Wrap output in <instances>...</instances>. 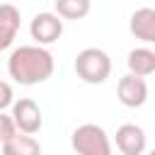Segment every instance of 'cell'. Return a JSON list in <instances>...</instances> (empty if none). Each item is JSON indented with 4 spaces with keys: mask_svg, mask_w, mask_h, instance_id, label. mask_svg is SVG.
Segmentation results:
<instances>
[{
    "mask_svg": "<svg viewBox=\"0 0 155 155\" xmlns=\"http://www.w3.org/2000/svg\"><path fill=\"white\" fill-rule=\"evenodd\" d=\"M92 0H56V15L61 19H82L87 17Z\"/></svg>",
    "mask_w": 155,
    "mask_h": 155,
    "instance_id": "cell-12",
    "label": "cell"
},
{
    "mask_svg": "<svg viewBox=\"0 0 155 155\" xmlns=\"http://www.w3.org/2000/svg\"><path fill=\"white\" fill-rule=\"evenodd\" d=\"M116 94H119V102L124 107H128V109L143 107L148 102V82H145V78L126 73L116 82Z\"/></svg>",
    "mask_w": 155,
    "mask_h": 155,
    "instance_id": "cell-6",
    "label": "cell"
},
{
    "mask_svg": "<svg viewBox=\"0 0 155 155\" xmlns=\"http://www.w3.org/2000/svg\"><path fill=\"white\" fill-rule=\"evenodd\" d=\"M75 75L87 85H102L111 75V58L97 46H87L75 56Z\"/></svg>",
    "mask_w": 155,
    "mask_h": 155,
    "instance_id": "cell-2",
    "label": "cell"
},
{
    "mask_svg": "<svg viewBox=\"0 0 155 155\" xmlns=\"http://www.w3.org/2000/svg\"><path fill=\"white\" fill-rule=\"evenodd\" d=\"M15 133H17V128H15L12 116L5 114V111H0V143H5L7 138H12Z\"/></svg>",
    "mask_w": 155,
    "mask_h": 155,
    "instance_id": "cell-13",
    "label": "cell"
},
{
    "mask_svg": "<svg viewBox=\"0 0 155 155\" xmlns=\"http://www.w3.org/2000/svg\"><path fill=\"white\" fill-rule=\"evenodd\" d=\"M56 70V61L46 46L27 44L12 48L7 58V73L19 85H39L46 82Z\"/></svg>",
    "mask_w": 155,
    "mask_h": 155,
    "instance_id": "cell-1",
    "label": "cell"
},
{
    "mask_svg": "<svg viewBox=\"0 0 155 155\" xmlns=\"http://www.w3.org/2000/svg\"><path fill=\"white\" fill-rule=\"evenodd\" d=\"M114 140L121 155H143L148 145V136L138 124H121L116 128Z\"/></svg>",
    "mask_w": 155,
    "mask_h": 155,
    "instance_id": "cell-7",
    "label": "cell"
},
{
    "mask_svg": "<svg viewBox=\"0 0 155 155\" xmlns=\"http://www.w3.org/2000/svg\"><path fill=\"white\" fill-rule=\"evenodd\" d=\"M70 145L78 155H111V140L97 124H82L73 131Z\"/></svg>",
    "mask_w": 155,
    "mask_h": 155,
    "instance_id": "cell-3",
    "label": "cell"
},
{
    "mask_svg": "<svg viewBox=\"0 0 155 155\" xmlns=\"http://www.w3.org/2000/svg\"><path fill=\"white\" fill-rule=\"evenodd\" d=\"M126 65H128V73L131 75L148 78V75L155 73V51L148 48V46L131 48L128 56H126Z\"/></svg>",
    "mask_w": 155,
    "mask_h": 155,
    "instance_id": "cell-10",
    "label": "cell"
},
{
    "mask_svg": "<svg viewBox=\"0 0 155 155\" xmlns=\"http://www.w3.org/2000/svg\"><path fill=\"white\" fill-rule=\"evenodd\" d=\"M22 27V15L19 7H15L12 2H0V51H7Z\"/></svg>",
    "mask_w": 155,
    "mask_h": 155,
    "instance_id": "cell-8",
    "label": "cell"
},
{
    "mask_svg": "<svg viewBox=\"0 0 155 155\" xmlns=\"http://www.w3.org/2000/svg\"><path fill=\"white\" fill-rule=\"evenodd\" d=\"M128 29L143 44H155V10L153 7H138L131 15Z\"/></svg>",
    "mask_w": 155,
    "mask_h": 155,
    "instance_id": "cell-9",
    "label": "cell"
},
{
    "mask_svg": "<svg viewBox=\"0 0 155 155\" xmlns=\"http://www.w3.org/2000/svg\"><path fill=\"white\" fill-rule=\"evenodd\" d=\"M15 102V94H12V85L0 80V111H5L10 104Z\"/></svg>",
    "mask_w": 155,
    "mask_h": 155,
    "instance_id": "cell-14",
    "label": "cell"
},
{
    "mask_svg": "<svg viewBox=\"0 0 155 155\" xmlns=\"http://www.w3.org/2000/svg\"><path fill=\"white\" fill-rule=\"evenodd\" d=\"M12 121H15V128L19 131V133H29V136H34V133H39L41 131V126H44V114H41V107L31 99V97H19V99H15L12 104Z\"/></svg>",
    "mask_w": 155,
    "mask_h": 155,
    "instance_id": "cell-4",
    "label": "cell"
},
{
    "mask_svg": "<svg viewBox=\"0 0 155 155\" xmlns=\"http://www.w3.org/2000/svg\"><path fill=\"white\" fill-rule=\"evenodd\" d=\"M2 155H41V145L29 133H15L2 143Z\"/></svg>",
    "mask_w": 155,
    "mask_h": 155,
    "instance_id": "cell-11",
    "label": "cell"
},
{
    "mask_svg": "<svg viewBox=\"0 0 155 155\" xmlns=\"http://www.w3.org/2000/svg\"><path fill=\"white\" fill-rule=\"evenodd\" d=\"M29 34L39 46H51L63 34V19L56 12H39L29 24Z\"/></svg>",
    "mask_w": 155,
    "mask_h": 155,
    "instance_id": "cell-5",
    "label": "cell"
}]
</instances>
